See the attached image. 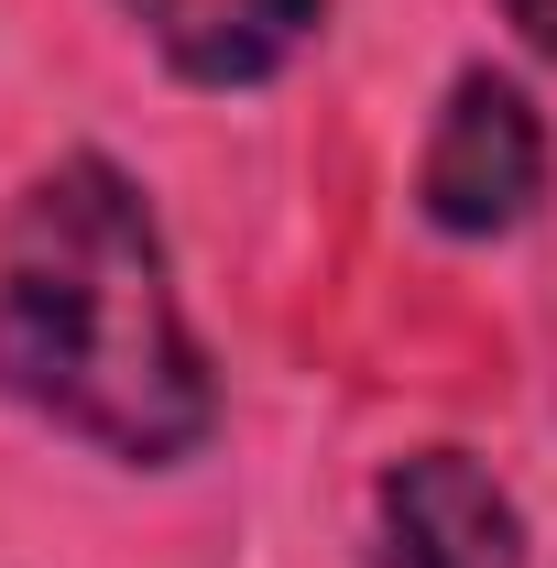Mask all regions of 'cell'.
Returning a JSON list of instances; mask_svg holds the SVG:
<instances>
[{"label":"cell","mask_w":557,"mask_h":568,"mask_svg":"<svg viewBox=\"0 0 557 568\" xmlns=\"http://www.w3.org/2000/svg\"><path fill=\"white\" fill-rule=\"evenodd\" d=\"M372 568H525V525H514V503L492 493L482 459L426 448V459H394L383 470Z\"/></svg>","instance_id":"3"},{"label":"cell","mask_w":557,"mask_h":568,"mask_svg":"<svg viewBox=\"0 0 557 568\" xmlns=\"http://www.w3.org/2000/svg\"><path fill=\"white\" fill-rule=\"evenodd\" d=\"M503 11L525 22V44H536V55H547V67H557V0H503Z\"/></svg>","instance_id":"5"},{"label":"cell","mask_w":557,"mask_h":568,"mask_svg":"<svg viewBox=\"0 0 557 568\" xmlns=\"http://www.w3.org/2000/svg\"><path fill=\"white\" fill-rule=\"evenodd\" d=\"M416 197H426V219L459 230V241H492V230H514V219L547 197V132H536V110H525L514 77L482 67V77L448 88Z\"/></svg>","instance_id":"2"},{"label":"cell","mask_w":557,"mask_h":568,"mask_svg":"<svg viewBox=\"0 0 557 568\" xmlns=\"http://www.w3.org/2000/svg\"><path fill=\"white\" fill-rule=\"evenodd\" d=\"M0 383L110 459H186L219 416L164 241L99 153L55 164L0 230Z\"/></svg>","instance_id":"1"},{"label":"cell","mask_w":557,"mask_h":568,"mask_svg":"<svg viewBox=\"0 0 557 568\" xmlns=\"http://www.w3.org/2000/svg\"><path fill=\"white\" fill-rule=\"evenodd\" d=\"M121 11L175 55V77H198V88H252V77H274L284 55L317 33L328 0H121Z\"/></svg>","instance_id":"4"}]
</instances>
